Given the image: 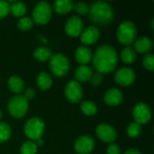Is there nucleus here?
I'll return each mask as SVG.
<instances>
[{
  "label": "nucleus",
  "mask_w": 154,
  "mask_h": 154,
  "mask_svg": "<svg viewBox=\"0 0 154 154\" xmlns=\"http://www.w3.org/2000/svg\"><path fill=\"white\" fill-rule=\"evenodd\" d=\"M52 53L50 48L45 46H40L36 48L33 51V56L36 60L40 61H45L51 57Z\"/></svg>",
  "instance_id": "4be33fe9"
},
{
  "label": "nucleus",
  "mask_w": 154,
  "mask_h": 154,
  "mask_svg": "<svg viewBox=\"0 0 154 154\" xmlns=\"http://www.w3.org/2000/svg\"><path fill=\"white\" fill-rule=\"evenodd\" d=\"M141 125L137 123H131L127 127V134L132 138H136L141 134Z\"/></svg>",
  "instance_id": "c85d7f7f"
},
{
  "label": "nucleus",
  "mask_w": 154,
  "mask_h": 154,
  "mask_svg": "<svg viewBox=\"0 0 154 154\" xmlns=\"http://www.w3.org/2000/svg\"><path fill=\"white\" fill-rule=\"evenodd\" d=\"M93 65L99 73H110L112 72L117 63L118 56L116 49L109 45L104 44L99 46L94 55L92 56Z\"/></svg>",
  "instance_id": "f257e3e1"
},
{
  "label": "nucleus",
  "mask_w": 154,
  "mask_h": 154,
  "mask_svg": "<svg viewBox=\"0 0 154 154\" xmlns=\"http://www.w3.org/2000/svg\"><path fill=\"white\" fill-rule=\"evenodd\" d=\"M1 117H2V112H1V110H0V119H1Z\"/></svg>",
  "instance_id": "4c0bfd02"
},
{
  "label": "nucleus",
  "mask_w": 154,
  "mask_h": 154,
  "mask_svg": "<svg viewBox=\"0 0 154 154\" xmlns=\"http://www.w3.org/2000/svg\"><path fill=\"white\" fill-rule=\"evenodd\" d=\"M121 57L125 63H127V64L133 63L136 60V51H134V48L127 46L122 50Z\"/></svg>",
  "instance_id": "5701e85b"
},
{
  "label": "nucleus",
  "mask_w": 154,
  "mask_h": 154,
  "mask_svg": "<svg viewBox=\"0 0 154 154\" xmlns=\"http://www.w3.org/2000/svg\"><path fill=\"white\" fill-rule=\"evenodd\" d=\"M50 69L56 77H63L69 70V61L62 53H55L50 58Z\"/></svg>",
  "instance_id": "20e7f679"
},
{
  "label": "nucleus",
  "mask_w": 154,
  "mask_h": 154,
  "mask_svg": "<svg viewBox=\"0 0 154 154\" xmlns=\"http://www.w3.org/2000/svg\"><path fill=\"white\" fill-rule=\"evenodd\" d=\"M73 8L78 14H88V11H89V5L84 2H79L75 4Z\"/></svg>",
  "instance_id": "c756f323"
},
{
  "label": "nucleus",
  "mask_w": 154,
  "mask_h": 154,
  "mask_svg": "<svg viewBox=\"0 0 154 154\" xmlns=\"http://www.w3.org/2000/svg\"><path fill=\"white\" fill-rule=\"evenodd\" d=\"M80 109L86 116H92L96 115L97 112V105L92 101H84V102H82L81 105H80Z\"/></svg>",
  "instance_id": "393cba45"
},
{
  "label": "nucleus",
  "mask_w": 154,
  "mask_h": 154,
  "mask_svg": "<svg viewBox=\"0 0 154 154\" xmlns=\"http://www.w3.org/2000/svg\"><path fill=\"white\" fill-rule=\"evenodd\" d=\"M89 19L98 24H106L114 17L112 6L106 1H97L89 7Z\"/></svg>",
  "instance_id": "f03ea898"
},
{
  "label": "nucleus",
  "mask_w": 154,
  "mask_h": 154,
  "mask_svg": "<svg viewBox=\"0 0 154 154\" xmlns=\"http://www.w3.org/2000/svg\"><path fill=\"white\" fill-rule=\"evenodd\" d=\"M10 11L14 16H23L26 13V5L21 1H14L10 5Z\"/></svg>",
  "instance_id": "b1692460"
},
{
  "label": "nucleus",
  "mask_w": 154,
  "mask_h": 154,
  "mask_svg": "<svg viewBox=\"0 0 154 154\" xmlns=\"http://www.w3.org/2000/svg\"><path fill=\"white\" fill-rule=\"evenodd\" d=\"M99 34V30L96 26L91 25L82 31V32L80 33V41L86 45L94 44L98 40Z\"/></svg>",
  "instance_id": "4468645a"
},
{
  "label": "nucleus",
  "mask_w": 154,
  "mask_h": 154,
  "mask_svg": "<svg viewBox=\"0 0 154 154\" xmlns=\"http://www.w3.org/2000/svg\"><path fill=\"white\" fill-rule=\"evenodd\" d=\"M135 73L134 71L127 67H124L119 69L115 75V79L116 83L122 86H129L135 80Z\"/></svg>",
  "instance_id": "f8f14e48"
},
{
  "label": "nucleus",
  "mask_w": 154,
  "mask_h": 154,
  "mask_svg": "<svg viewBox=\"0 0 154 154\" xmlns=\"http://www.w3.org/2000/svg\"><path fill=\"white\" fill-rule=\"evenodd\" d=\"M74 3L71 0H58L53 3V9L59 14H66L73 9Z\"/></svg>",
  "instance_id": "aec40b11"
},
{
  "label": "nucleus",
  "mask_w": 154,
  "mask_h": 154,
  "mask_svg": "<svg viewBox=\"0 0 154 154\" xmlns=\"http://www.w3.org/2000/svg\"><path fill=\"white\" fill-rule=\"evenodd\" d=\"M95 147V141L90 135H82L75 143V150L79 154H89Z\"/></svg>",
  "instance_id": "ddd939ff"
},
{
  "label": "nucleus",
  "mask_w": 154,
  "mask_h": 154,
  "mask_svg": "<svg viewBox=\"0 0 154 154\" xmlns=\"http://www.w3.org/2000/svg\"><path fill=\"white\" fill-rule=\"evenodd\" d=\"M7 109L12 116L22 118L27 113L28 100L22 95H16L9 100Z\"/></svg>",
  "instance_id": "39448f33"
},
{
  "label": "nucleus",
  "mask_w": 154,
  "mask_h": 154,
  "mask_svg": "<svg viewBox=\"0 0 154 154\" xmlns=\"http://www.w3.org/2000/svg\"><path fill=\"white\" fill-rule=\"evenodd\" d=\"M11 127L5 122H0V143H4L10 138Z\"/></svg>",
  "instance_id": "bb28decb"
},
{
  "label": "nucleus",
  "mask_w": 154,
  "mask_h": 154,
  "mask_svg": "<svg viewBox=\"0 0 154 154\" xmlns=\"http://www.w3.org/2000/svg\"><path fill=\"white\" fill-rule=\"evenodd\" d=\"M10 12V5L7 1L0 0V18L5 17Z\"/></svg>",
  "instance_id": "2f4dec72"
},
{
  "label": "nucleus",
  "mask_w": 154,
  "mask_h": 154,
  "mask_svg": "<svg viewBox=\"0 0 154 154\" xmlns=\"http://www.w3.org/2000/svg\"><path fill=\"white\" fill-rule=\"evenodd\" d=\"M44 123L41 118L32 117L26 121L23 130L28 138L37 141L42 138L44 133Z\"/></svg>",
  "instance_id": "423d86ee"
},
{
  "label": "nucleus",
  "mask_w": 154,
  "mask_h": 154,
  "mask_svg": "<svg viewBox=\"0 0 154 154\" xmlns=\"http://www.w3.org/2000/svg\"><path fill=\"white\" fill-rule=\"evenodd\" d=\"M36 83H37V86L41 89L46 90V89H49L51 87L52 79H51L50 74H48L46 72H41L37 77Z\"/></svg>",
  "instance_id": "412c9836"
},
{
  "label": "nucleus",
  "mask_w": 154,
  "mask_h": 154,
  "mask_svg": "<svg viewBox=\"0 0 154 154\" xmlns=\"http://www.w3.org/2000/svg\"><path fill=\"white\" fill-rule=\"evenodd\" d=\"M97 137L106 143H112L116 140L117 134L115 128L108 124H100L96 130Z\"/></svg>",
  "instance_id": "9d476101"
},
{
  "label": "nucleus",
  "mask_w": 154,
  "mask_h": 154,
  "mask_svg": "<svg viewBox=\"0 0 154 154\" xmlns=\"http://www.w3.org/2000/svg\"><path fill=\"white\" fill-rule=\"evenodd\" d=\"M92 52L87 46H79L75 51V58L79 63L85 65L92 60Z\"/></svg>",
  "instance_id": "f3484780"
},
{
  "label": "nucleus",
  "mask_w": 154,
  "mask_h": 154,
  "mask_svg": "<svg viewBox=\"0 0 154 154\" xmlns=\"http://www.w3.org/2000/svg\"><path fill=\"white\" fill-rule=\"evenodd\" d=\"M125 154H142V152L139 151V150H137V149H134V148H132V149H129V150H127Z\"/></svg>",
  "instance_id": "c9c22d12"
},
{
  "label": "nucleus",
  "mask_w": 154,
  "mask_h": 154,
  "mask_svg": "<svg viewBox=\"0 0 154 154\" xmlns=\"http://www.w3.org/2000/svg\"><path fill=\"white\" fill-rule=\"evenodd\" d=\"M83 29V23L79 15L70 16L65 24V31L68 35L71 37H77L80 35Z\"/></svg>",
  "instance_id": "9b49d317"
},
{
  "label": "nucleus",
  "mask_w": 154,
  "mask_h": 154,
  "mask_svg": "<svg viewBox=\"0 0 154 154\" xmlns=\"http://www.w3.org/2000/svg\"><path fill=\"white\" fill-rule=\"evenodd\" d=\"M34 96H35V90H34L33 88H26V89L24 90L23 97H24L27 100L33 98V97H34Z\"/></svg>",
  "instance_id": "f704fd0d"
},
{
  "label": "nucleus",
  "mask_w": 154,
  "mask_h": 154,
  "mask_svg": "<svg viewBox=\"0 0 154 154\" xmlns=\"http://www.w3.org/2000/svg\"><path fill=\"white\" fill-rule=\"evenodd\" d=\"M143 64L144 66V68H146L149 70H152L154 67V56L153 54L151 53H147L143 59Z\"/></svg>",
  "instance_id": "7c9ffc66"
},
{
  "label": "nucleus",
  "mask_w": 154,
  "mask_h": 154,
  "mask_svg": "<svg viewBox=\"0 0 154 154\" xmlns=\"http://www.w3.org/2000/svg\"><path fill=\"white\" fill-rule=\"evenodd\" d=\"M90 81H91L93 86H95V87L99 86L102 82V74L99 72L93 73L91 78H90Z\"/></svg>",
  "instance_id": "473e14b6"
},
{
  "label": "nucleus",
  "mask_w": 154,
  "mask_h": 154,
  "mask_svg": "<svg viewBox=\"0 0 154 154\" xmlns=\"http://www.w3.org/2000/svg\"><path fill=\"white\" fill-rule=\"evenodd\" d=\"M65 96L71 103H78L83 97V89L80 84L76 80H71L66 84Z\"/></svg>",
  "instance_id": "1a4fd4ad"
},
{
  "label": "nucleus",
  "mask_w": 154,
  "mask_h": 154,
  "mask_svg": "<svg viewBox=\"0 0 154 154\" xmlns=\"http://www.w3.org/2000/svg\"><path fill=\"white\" fill-rule=\"evenodd\" d=\"M37 144L32 141L25 142L22 144L20 148L21 154H36L37 152Z\"/></svg>",
  "instance_id": "a878e982"
},
{
  "label": "nucleus",
  "mask_w": 154,
  "mask_h": 154,
  "mask_svg": "<svg viewBox=\"0 0 154 154\" xmlns=\"http://www.w3.org/2000/svg\"><path fill=\"white\" fill-rule=\"evenodd\" d=\"M93 74V70L90 67L87 65H80L75 71V79L76 81L79 82H86L90 79L91 76Z\"/></svg>",
  "instance_id": "a211bd4d"
},
{
  "label": "nucleus",
  "mask_w": 154,
  "mask_h": 154,
  "mask_svg": "<svg viewBox=\"0 0 154 154\" xmlns=\"http://www.w3.org/2000/svg\"><path fill=\"white\" fill-rule=\"evenodd\" d=\"M8 88L11 91L19 94L24 89V82L18 76H12L8 79Z\"/></svg>",
  "instance_id": "6ab92c4d"
},
{
  "label": "nucleus",
  "mask_w": 154,
  "mask_h": 154,
  "mask_svg": "<svg viewBox=\"0 0 154 154\" xmlns=\"http://www.w3.org/2000/svg\"><path fill=\"white\" fill-rule=\"evenodd\" d=\"M133 116L135 120V123L139 124L140 125L149 123L152 117V112L150 106L143 102L138 103L134 107Z\"/></svg>",
  "instance_id": "6e6552de"
},
{
  "label": "nucleus",
  "mask_w": 154,
  "mask_h": 154,
  "mask_svg": "<svg viewBox=\"0 0 154 154\" xmlns=\"http://www.w3.org/2000/svg\"><path fill=\"white\" fill-rule=\"evenodd\" d=\"M116 36L118 41L126 46L133 44L137 36V29L135 24L131 21H124L118 26Z\"/></svg>",
  "instance_id": "7ed1b4c3"
},
{
  "label": "nucleus",
  "mask_w": 154,
  "mask_h": 154,
  "mask_svg": "<svg viewBox=\"0 0 154 154\" xmlns=\"http://www.w3.org/2000/svg\"><path fill=\"white\" fill-rule=\"evenodd\" d=\"M104 99L108 106H115L123 101V93L118 88H110L106 92Z\"/></svg>",
  "instance_id": "2eb2a0df"
},
{
  "label": "nucleus",
  "mask_w": 154,
  "mask_h": 154,
  "mask_svg": "<svg viewBox=\"0 0 154 154\" xmlns=\"http://www.w3.org/2000/svg\"><path fill=\"white\" fill-rule=\"evenodd\" d=\"M52 14V9L46 1H41L36 4L32 12V21L39 24L47 23Z\"/></svg>",
  "instance_id": "0eeeda50"
},
{
  "label": "nucleus",
  "mask_w": 154,
  "mask_h": 154,
  "mask_svg": "<svg viewBox=\"0 0 154 154\" xmlns=\"http://www.w3.org/2000/svg\"><path fill=\"white\" fill-rule=\"evenodd\" d=\"M32 24H33L32 19L28 16H23L17 23L18 28L21 29L22 31H27L31 29L32 27Z\"/></svg>",
  "instance_id": "cd10ccee"
},
{
  "label": "nucleus",
  "mask_w": 154,
  "mask_h": 154,
  "mask_svg": "<svg viewBox=\"0 0 154 154\" xmlns=\"http://www.w3.org/2000/svg\"><path fill=\"white\" fill-rule=\"evenodd\" d=\"M107 154H121V150L119 146L116 143H111L106 150Z\"/></svg>",
  "instance_id": "72a5a7b5"
},
{
  "label": "nucleus",
  "mask_w": 154,
  "mask_h": 154,
  "mask_svg": "<svg viewBox=\"0 0 154 154\" xmlns=\"http://www.w3.org/2000/svg\"><path fill=\"white\" fill-rule=\"evenodd\" d=\"M134 51L140 53H147L152 49V41L151 38L147 36H142L135 40L134 42Z\"/></svg>",
  "instance_id": "dca6fc26"
},
{
  "label": "nucleus",
  "mask_w": 154,
  "mask_h": 154,
  "mask_svg": "<svg viewBox=\"0 0 154 154\" xmlns=\"http://www.w3.org/2000/svg\"><path fill=\"white\" fill-rule=\"evenodd\" d=\"M42 143H43V141L42 140V138L39 139V140H37V146L38 145H42Z\"/></svg>",
  "instance_id": "e433bc0d"
}]
</instances>
